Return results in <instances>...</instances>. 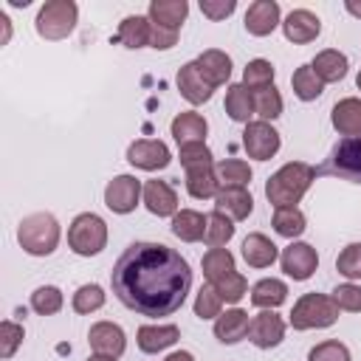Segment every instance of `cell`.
I'll list each match as a JSON object with an SVG mask.
<instances>
[{
	"mask_svg": "<svg viewBox=\"0 0 361 361\" xmlns=\"http://www.w3.org/2000/svg\"><path fill=\"white\" fill-rule=\"evenodd\" d=\"M336 319H338V305L333 302V296H324V293H305L296 299L290 310L293 330H322L336 324Z\"/></svg>",
	"mask_w": 361,
	"mask_h": 361,
	"instance_id": "4",
	"label": "cell"
},
{
	"mask_svg": "<svg viewBox=\"0 0 361 361\" xmlns=\"http://www.w3.org/2000/svg\"><path fill=\"white\" fill-rule=\"evenodd\" d=\"M333 302L338 305V310H350V313H358L361 310V285L355 282H344L333 290Z\"/></svg>",
	"mask_w": 361,
	"mask_h": 361,
	"instance_id": "47",
	"label": "cell"
},
{
	"mask_svg": "<svg viewBox=\"0 0 361 361\" xmlns=\"http://www.w3.org/2000/svg\"><path fill=\"white\" fill-rule=\"evenodd\" d=\"M220 307H223V299L214 290V285H203L195 296V316L197 319H214V316H220Z\"/></svg>",
	"mask_w": 361,
	"mask_h": 361,
	"instance_id": "42",
	"label": "cell"
},
{
	"mask_svg": "<svg viewBox=\"0 0 361 361\" xmlns=\"http://www.w3.org/2000/svg\"><path fill=\"white\" fill-rule=\"evenodd\" d=\"M0 23H3V45L8 42V37H11V23H8V17L6 14H0Z\"/></svg>",
	"mask_w": 361,
	"mask_h": 361,
	"instance_id": "51",
	"label": "cell"
},
{
	"mask_svg": "<svg viewBox=\"0 0 361 361\" xmlns=\"http://www.w3.org/2000/svg\"><path fill=\"white\" fill-rule=\"evenodd\" d=\"M214 175H217V183L220 189H228V186H240L245 189L251 183V166L240 158H226L214 166Z\"/></svg>",
	"mask_w": 361,
	"mask_h": 361,
	"instance_id": "31",
	"label": "cell"
},
{
	"mask_svg": "<svg viewBox=\"0 0 361 361\" xmlns=\"http://www.w3.org/2000/svg\"><path fill=\"white\" fill-rule=\"evenodd\" d=\"M127 161L138 169H147V172H155V169H164L169 166L172 161V152L164 141H155V138H141V141H133L127 147Z\"/></svg>",
	"mask_w": 361,
	"mask_h": 361,
	"instance_id": "11",
	"label": "cell"
},
{
	"mask_svg": "<svg viewBox=\"0 0 361 361\" xmlns=\"http://www.w3.org/2000/svg\"><path fill=\"white\" fill-rule=\"evenodd\" d=\"M17 240L31 257H48L59 245V223L51 212H34L20 220Z\"/></svg>",
	"mask_w": 361,
	"mask_h": 361,
	"instance_id": "3",
	"label": "cell"
},
{
	"mask_svg": "<svg viewBox=\"0 0 361 361\" xmlns=\"http://www.w3.org/2000/svg\"><path fill=\"white\" fill-rule=\"evenodd\" d=\"M316 178V169L305 161H290L282 169H276L265 183V197L274 209H288L302 200V195L310 189Z\"/></svg>",
	"mask_w": 361,
	"mask_h": 361,
	"instance_id": "2",
	"label": "cell"
},
{
	"mask_svg": "<svg viewBox=\"0 0 361 361\" xmlns=\"http://www.w3.org/2000/svg\"><path fill=\"white\" fill-rule=\"evenodd\" d=\"M274 76H276V71H274V65L268 59H251L245 65V71H243V85L248 90H259V87L274 85Z\"/></svg>",
	"mask_w": 361,
	"mask_h": 361,
	"instance_id": "39",
	"label": "cell"
},
{
	"mask_svg": "<svg viewBox=\"0 0 361 361\" xmlns=\"http://www.w3.org/2000/svg\"><path fill=\"white\" fill-rule=\"evenodd\" d=\"M23 338H25L23 324L6 319V322L0 324V355H3V358H11V355L17 353V347L23 344Z\"/></svg>",
	"mask_w": 361,
	"mask_h": 361,
	"instance_id": "45",
	"label": "cell"
},
{
	"mask_svg": "<svg viewBox=\"0 0 361 361\" xmlns=\"http://www.w3.org/2000/svg\"><path fill=\"white\" fill-rule=\"evenodd\" d=\"M282 31H285V39L288 42H296V45H305V42H313L322 31V20L307 11V8H293L285 20H282Z\"/></svg>",
	"mask_w": 361,
	"mask_h": 361,
	"instance_id": "14",
	"label": "cell"
},
{
	"mask_svg": "<svg viewBox=\"0 0 361 361\" xmlns=\"http://www.w3.org/2000/svg\"><path fill=\"white\" fill-rule=\"evenodd\" d=\"M248 313L245 310H240V307H231V310H226L223 316H217V322H214V336H217V341H223V344H237V341H243L245 336H248Z\"/></svg>",
	"mask_w": 361,
	"mask_h": 361,
	"instance_id": "24",
	"label": "cell"
},
{
	"mask_svg": "<svg viewBox=\"0 0 361 361\" xmlns=\"http://www.w3.org/2000/svg\"><path fill=\"white\" fill-rule=\"evenodd\" d=\"M116 299L141 316L180 310L192 288L189 262L164 243H130L110 271Z\"/></svg>",
	"mask_w": 361,
	"mask_h": 361,
	"instance_id": "1",
	"label": "cell"
},
{
	"mask_svg": "<svg viewBox=\"0 0 361 361\" xmlns=\"http://www.w3.org/2000/svg\"><path fill=\"white\" fill-rule=\"evenodd\" d=\"M231 237H234V223L226 214H220V212L206 214V234H203V240L212 248H223Z\"/></svg>",
	"mask_w": 361,
	"mask_h": 361,
	"instance_id": "37",
	"label": "cell"
},
{
	"mask_svg": "<svg viewBox=\"0 0 361 361\" xmlns=\"http://www.w3.org/2000/svg\"><path fill=\"white\" fill-rule=\"evenodd\" d=\"M307 361H353V358H350V350H347L341 341L330 338V341L316 344V347L307 353Z\"/></svg>",
	"mask_w": 361,
	"mask_h": 361,
	"instance_id": "46",
	"label": "cell"
},
{
	"mask_svg": "<svg viewBox=\"0 0 361 361\" xmlns=\"http://www.w3.org/2000/svg\"><path fill=\"white\" fill-rule=\"evenodd\" d=\"M276 257H279V251H276V245L271 243V237L254 231V234H248V237L243 240V259H245L251 268H268V265H274Z\"/></svg>",
	"mask_w": 361,
	"mask_h": 361,
	"instance_id": "25",
	"label": "cell"
},
{
	"mask_svg": "<svg viewBox=\"0 0 361 361\" xmlns=\"http://www.w3.org/2000/svg\"><path fill=\"white\" fill-rule=\"evenodd\" d=\"M62 302H65V296H62V290L54 288V285H42V288H37V290L31 293V310L39 313V316H54V313H59V310H62Z\"/></svg>",
	"mask_w": 361,
	"mask_h": 361,
	"instance_id": "38",
	"label": "cell"
},
{
	"mask_svg": "<svg viewBox=\"0 0 361 361\" xmlns=\"http://www.w3.org/2000/svg\"><path fill=\"white\" fill-rule=\"evenodd\" d=\"M149 31H152L149 17L130 14L118 23V42L127 48H144V45H149Z\"/></svg>",
	"mask_w": 361,
	"mask_h": 361,
	"instance_id": "27",
	"label": "cell"
},
{
	"mask_svg": "<svg viewBox=\"0 0 361 361\" xmlns=\"http://www.w3.org/2000/svg\"><path fill=\"white\" fill-rule=\"evenodd\" d=\"M245 31L254 37H268L279 25V3L276 0H257L245 11Z\"/></svg>",
	"mask_w": 361,
	"mask_h": 361,
	"instance_id": "16",
	"label": "cell"
},
{
	"mask_svg": "<svg viewBox=\"0 0 361 361\" xmlns=\"http://www.w3.org/2000/svg\"><path fill=\"white\" fill-rule=\"evenodd\" d=\"M141 195H144V186L135 175H116L104 186V206L116 214H130L138 206Z\"/></svg>",
	"mask_w": 361,
	"mask_h": 361,
	"instance_id": "8",
	"label": "cell"
},
{
	"mask_svg": "<svg viewBox=\"0 0 361 361\" xmlns=\"http://www.w3.org/2000/svg\"><path fill=\"white\" fill-rule=\"evenodd\" d=\"M87 344L96 355H110V358H118L127 347V338H124V330L113 322H96L87 333Z\"/></svg>",
	"mask_w": 361,
	"mask_h": 361,
	"instance_id": "13",
	"label": "cell"
},
{
	"mask_svg": "<svg viewBox=\"0 0 361 361\" xmlns=\"http://www.w3.org/2000/svg\"><path fill=\"white\" fill-rule=\"evenodd\" d=\"M251 93H254V113L259 116V121H274L282 116V96L274 85L251 90Z\"/></svg>",
	"mask_w": 361,
	"mask_h": 361,
	"instance_id": "35",
	"label": "cell"
},
{
	"mask_svg": "<svg viewBox=\"0 0 361 361\" xmlns=\"http://www.w3.org/2000/svg\"><path fill=\"white\" fill-rule=\"evenodd\" d=\"M234 8H237L234 0H200V11H203L209 20H226Z\"/></svg>",
	"mask_w": 361,
	"mask_h": 361,
	"instance_id": "48",
	"label": "cell"
},
{
	"mask_svg": "<svg viewBox=\"0 0 361 361\" xmlns=\"http://www.w3.org/2000/svg\"><path fill=\"white\" fill-rule=\"evenodd\" d=\"M336 271L347 279H361V243H350L338 259H336Z\"/></svg>",
	"mask_w": 361,
	"mask_h": 361,
	"instance_id": "44",
	"label": "cell"
},
{
	"mask_svg": "<svg viewBox=\"0 0 361 361\" xmlns=\"http://www.w3.org/2000/svg\"><path fill=\"white\" fill-rule=\"evenodd\" d=\"M186 14H189L186 0H152L149 3V23L169 28V31H178L180 23L186 20Z\"/></svg>",
	"mask_w": 361,
	"mask_h": 361,
	"instance_id": "23",
	"label": "cell"
},
{
	"mask_svg": "<svg viewBox=\"0 0 361 361\" xmlns=\"http://www.w3.org/2000/svg\"><path fill=\"white\" fill-rule=\"evenodd\" d=\"M186 192L197 200H206V197H214L220 192V183H217V175H214V166H200V169H189L186 172Z\"/></svg>",
	"mask_w": 361,
	"mask_h": 361,
	"instance_id": "32",
	"label": "cell"
},
{
	"mask_svg": "<svg viewBox=\"0 0 361 361\" xmlns=\"http://www.w3.org/2000/svg\"><path fill=\"white\" fill-rule=\"evenodd\" d=\"M254 209V197L248 189H240V186H228V189H220L214 195V212L226 214L228 220H245Z\"/></svg>",
	"mask_w": 361,
	"mask_h": 361,
	"instance_id": "18",
	"label": "cell"
},
{
	"mask_svg": "<svg viewBox=\"0 0 361 361\" xmlns=\"http://www.w3.org/2000/svg\"><path fill=\"white\" fill-rule=\"evenodd\" d=\"M279 133L271 127V121H248L243 130V147L251 158L268 161L279 152Z\"/></svg>",
	"mask_w": 361,
	"mask_h": 361,
	"instance_id": "9",
	"label": "cell"
},
{
	"mask_svg": "<svg viewBox=\"0 0 361 361\" xmlns=\"http://www.w3.org/2000/svg\"><path fill=\"white\" fill-rule=\"evenodd\" d=\"M226 113L231 116V121L248 124V118L254 116V93L240 82V85H228L226 90Z\"/></svg>",
	"mask_w": 361,
	"mask_h": 361,
	"instance_id": "30",
	"label": "cell"
},
{
	"mask_svg": "<svg viewBox=\"0 0 361 361\" xmlns=\"http://www.w3.org/2000/svg\"><path fill=\"white\" fill-rule=\"evenodd\" d=\"M79 8L73 0H48L34 20V28L42 39H65L76 28Z\"/></svg>",
	"mask_w": 361,
	"mask_h": 361,
	"instance_id": "6",
	"label": "cell"
},
{
	"mask_svg": "<svg viewBox=\"0 0 361 361\" xmlns=\"http://www.w3.org/2000/svg\"><path fill=\"white\" fill-rule=\"evenodd\" d=\"M310 68L316 71V76L322 82H341L347 76V56L336 48H327V51H319L313 56Z\"/></svg>",
	"mask_w": 361,
	"mask_h": 361,
	"instance_id": "26",
	"label": "cell"
},
{
	"mask_svg": "<svg viewBox=\"0 0 361 361\" xmlns=\"http://www.w3.org/2000/svg\"><path fill=\"white\" fill-rule=\"evenodd\" d=\"M288 299V285L282 279H259L254 288H251V305L254 307H262V310H274L279 307L282 302Z\"/></svg>",
	"mask_w": 361,
	"mask_h": 361,
	"instance_id": "29",
	"label": "cell"
},
{
	"mask_svg": "<svg viewBox=\"0 0 361 361\" xmlns=\"http://www.w3.org/2000/svg\"><path fill=\"white\" fill-rule=\"evenodd\" d=\"M169 130H172V138H175L180 147H186V144L203 141L209 124H206V118H203L200 113L186 110V113H178V116L172 118V127H169Z\"/></svg>",
	"mask_w": 361,
	"mask_h": 361,
	"instance_id": "20",
	"label": "cell"
},
{
	"mask_svg": "<svg viewBox=\"0 0 361 361\" xmlns=\"http://www.w3.org/2000/svg\"><path fill=\"white\" fill-rule=\"evenodd\" d=\"M347 11L355 14V17H361V3H347Z\"/></svg>",
	"mask_w": 361,
	"mask_h": 361,
	"instance_id": "52",
	"label": "cell"
},
{
	"mask_svg": "<svg viewBox=\"0 0 361 361\" xmlns=\"http://www.w3.org/2000/svg\"><path fill=\"white\" fill-rule=\"evenodd\" d=\"M164 361H195V355H192L189 350H175V353H169Z\"/></svg>",
	"mask_w": 361,
	"mask_h": 361,
	"instance_id": "50",
	"label": "cell"
},
{
	"mask_svg": "<svg viewBox=\"0 0 361 361\" xmlns=\"http://www.w3.org/2000/svg\"><path fill=\"white\" fill-rule=\"evenodd\" d=\"M104 305V290L102 285L90 282V285H82L76 293H73V310L76 313H93Z\"/></svg>",
	"mask_w": 361,
	"mask_h": 361,
	"instance_id": "41",
	"label": "cell"
},
{
	"mask_svg": "<svg viewBox=\"0 0 361 361\" xmlns=\"http://www.w3.org/2000/svg\"><path fill=\"white\" fill-rule=\"evenodd\" d=\"M279 262H282V271H285L290 279L305 282V279L313 276V271H316V265H319V254H316V248H313L310 243H296V240H293V243L282 251Z\"/></svg>",
	"mask_w": 361,
	"mask_h": 361,
	"instance_id": "10",
	"label": "cell"
},
{
	"mask_svg": "<svg viewBox=\"0 0 361 361\" xmlns=\"http://www.w3.org/2000/svg\"><path fill=\"white\" fill-rule=\"evenodd\" d=\"M87 361H116V358H110V355H90Z\"/></svg>",
	"mask_w": 361,
	"mask_h": 361,
	"instance_id": "53",
	"label": "cell"
},
{
	"mask_svg": "<svg viewBox=\"0 0 361 361\" xmlns=\"http://www.w3.org/2000/svg\"><path fill=\"white\" fill-rule=\"evenodd\" d=\"M178 90H180V96L189 102V104H203V102H209L212 99V85L203 79V73H200V68L195 65V62H186L180 71H178Z\"/></svg>",
	"mask_w": 361,
	"mask_h": 361,
	"instance_id": "17",
	"label": "cell"
},
{
	"mask_svg": "<svg viewBox=\"0 0 361 361\" xmlns=\"http://www.w3.org/2000/svg\"><path fill=\"white\" fill-rule=\"evenodd\" d=\"M248 338L254 341V347L259 350H271L285 338V322L282 316H276L274 310H262L251 319L248 324Z\"/></svg>",
	"mask_w": 361,
	"mask_h": 361,
	"instance_id": "12",
	"label": "cell"
},
{
	"mask_svg": "<svg viewBox=\"0 0 361 361\" xmlns=\"http://www.w3.org/2000/svg\"><path fill=\"white\" fill-rule=\"evenodd\" d=\"M271 226H274V231L279 234V237H288V240H293V237H299L307 226H305V214L296 209V206H288V209H276L274 212V220H271Z\"/></svg>",
	"mask_w": 361,
	"mask_h": 361,
	"instance_id": "36",
	"label": "cell"
},
{
	"mask_svg": "<svg viewBox=\"0 0 361 361\" xmlns=\"http://www.w3.org/2000/svg\"><path fill=\"white\" fill-rule=\"evenodd\" d=\"M195 65L200 68L203 79H206L212 87L226 85V82H228V76H231V56H228L226 51H217V48L203 51V54L195 59Z\"/></svg>",
	"mask_w": 361,
	"mask_h": 361,
	"instance_id": "19",
	"label": "cell"
},
{
	"mask_svg": "<svg viewBox=\"0 0 361 361\" xmlns=\"http://www.w3.org/2000/svg\"><path fill=\"white\" fill-rule=\"evenodd\" d=\"M68 245L79 257L99 254L107 245V223L99 214H93V212L76 214L73 223H71V228H68Z\"/></svg>",
	"mask_w": 361,
	"mask_h": 361,
	"instance_id": "7",
	"label": "cell"
},
{
	"mask_svg": "<svg viewBox=\"0 0 361 361\" xmlns=\"http://www.w3.org/2000/svg\"><path fill=\"white\" fill-rule=\"evenodd\" d=\"M178 42V31H169V28H161V25H152L149 31V45L158 48V51H166Z\"/></svg>",
	"mask_w": 361,
	"mask_h": 361,
	"instance_id": "49",
	"label": "cell"
},
{
	"mask_svg": "<svg viewBox=\"0 0 361 361\" xmlns=\"http://www.w3.org/2000/svg\"><path fill=\"white\" fill-rule=\"evenodd\" d=\"M172 234L183 243H197L203 240L206 234V217L195 209H180L175 217H172Z\"/></svg>",
	"mask_w": 361,
	"mask_h": 361,
	"instance_id": "28",
	"label": "cell"
},
{
	"mask_svg": "<svg viewBox=\"0 0 361 361\" xmlns=\"http://www.w3.org/2000/svg\"><path fill=\"white\" fill-rule=\"evenodd\" d=\"M316 175H330V178L350 180V183L361 186V135L358 138H341L327 152L322 166H316Z\"/></svg>",
	"mask_w": 361,
	"mask_h": 361,
	"instance_id": "5",
	"label": "cell"
},
{
	"mask_svg": "<svg viewBox=\"0 0 361 361\" xmlns=\"http://www.w3.org/2000/svg\"><path fill=\"white\" fill-rule=\"evenodd\" d=\"M180 338V330L175 324H144L138 327V350L141 353H161L172 347Z\"/></svg>",
	"mask_w": 361,
	"mask_h": 361,
	"instance_id": "21",
	"label": "cell"
},
{
	"mask_svg": "<svg viewBox=\"0 0 361 361\" xmlns=\"http://www.w3.org/2000/svg\"><path fill=\"white\" fill-rule=\"evenodd\" d=\"M214 290L220 293V299L223 302H228V305H237L243 296H245V290H248V282H245V276L243 274H228V276H223V279H217L214 282Z\"/></svg>",
	"mask_w": 361,
	"mask_h": 361,
	"instance_id": "40",
	"label": "cell"
},
{
	"mask_svg": "<svg viewBox=\"0 0 361 361\" xmlns=\"http://www.w3.org/2000/svg\"><path fill=\"white\" fill-rule=\"evenodd\" d=\"M214 158H212V149L197 141V144H186L180 147V166L189 172V169H200V166H212Z\"/></svg>",
	"mask_w": 361,
	"mask_h": 361,
	"instance_id": "43",
	"label": "cell"
},
{
	"mask_svg": "<svg viewBox=\"0 0 361 361\" xmlns=\"http://www.w3.org/2000/svg\"><path fill=\"white\" fill-rule=\"evenodd\" d=\"M330 118H333V127H336L341 135L358 138V135H361V99L347 96V99L336 102Z\"/></svg>",
	"mask_w": 361,
	"mask_h": 361,
	"instance_id": "22",
	"label": "cell"
},
{
	"mask_svg": "<svg viewBox=\"0 0 361 361\" xmlns=\"http://www.w3.org/2000/svg\"><path fill=\"white\" fill-rule=\"evenodd\" d=\"M203 276L209 279V285H214L217 279H223V276H228V274H234L237 268H234V257H231V251L228 248H209L206 254H203Z\"/></svg>",
	"mask_w": 361,
	"mask_h": 361,
	"instance_id": "33",
	"label": "cell"
},
{
	"mask_svg": "<svg viewBox=\"0 0 361 361\" xmlns=\"http://www.w3.org/2000/svg\"><path fill=\"white\" fill-rule=\"evenodd\" d=\"M290 85H293L296 99H302V102H313V99H319L322 90H324V82L316 76V71H313L310 65H299V68L293 71V76H290Z\"/></svg>",
	"mask_w": 361,
	"mask_h": 361,
	"instance_id": "34",
	"label": "cell"
},
{
	"mask_svg": "<svg viewBox=\"0 0 361 361\" xmlns=\"http://www.w3.org/2000/svg\"><path fill=\"white\" fill-rule=\"evenodd\" d=\"M355 85H358V90H361V71H358V76H355Z\"/></svg>",
	"mask_w": 361,
	"mask_h": 361,
	"instance_id": "54",
	"label": "cell"
},
{
	"mask_svg": "<svg viewBox=\"0 0 361 361\" xmlns=\"http://www.w3.org/2000/svg\"><path fill=\"white\" fill-rule=\"evenodd\" d=\"M144 206L155 214V217H175L178 214V195L166 180H147L144 183Z\"/></svg>",
	"mask_w": 361,
	"mask_h": 361,
	"instance_id": "15",
	"label": "cell"
}]
</instances>
